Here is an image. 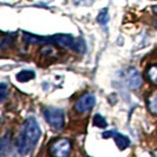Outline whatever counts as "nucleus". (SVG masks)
Segmentation results:
<instances>
[{
  "label": "nucleus",
  "mask_w": 157,
  "mask_h": 157,
  "mask_svg": "<svg viewBox=\"0 0 157 157\" xmlns=\"http://www.w3.org/2000/svg\"><path fill=\"white\" fill-rule=\"evenodd\" d=\"M40 137V128L38 122L33 117L27 118L24 122L21 130L17 140V149L21 155L31 152Z\"/></svg>",
  "instance_id": "obj_1"
},
{
  "label": "nucleus",
  "mask_w": 157,
  "mask_h": 157,
  "mask_svg": "<svg viewBox=\"0 0 157 157\" xmlns=\"http://www.w3.org/2000/svg\"><path fill=\"white\" fill-rule=\"evenodd\" d=\"M23 39L27 44H57L62 47L76 50L77 40L70 34H55L51 37H37L31 33H24Z\"/></svg>",
  "instance_id": "obj_2"
},
{
  "label": "nucleus",
  "mask_w": 157,
  "mask_h": 157,
  "mask_svg": "<svg viewBox=\"0 0 157 157\" xmlns=\"http://www.w3.org/2000/svg\"><path fill=\"white\" fill-rule=\"evenodd\" d=\"M44 117L50 126L55 130H62L64 126V112L57 108H46L44 110Z\"/></svg>",
  "instance_id": "obj_3"
},
{
  "label": "nucleus",
  "mask_w": 157,
  "mask_h": 157,
  "mask_svg": "<svg viewBox=\"0 0 157 157\" xmlns=\"http://www.w3.org/2000/svg\"><path fill=\"white\" fill-rule=\"evenodd\" d=\"M71 147V142L67 138H59L51 144L50 151L56 157H65L70 154Z\"/></svg>",
  "instance_id": "obj_4"
},
{
  "label": "nucleus",
  "mask_w": 157,
  "mask_h": 157,
  "mask_svg": "<svg viewBox=\"0 0 157 157\" xmlns=\"http://www.w3.org/2000/svg\"><path fill=\"white\" fill-rule=\"evenodd\" d=\"M94 104H96V96L92 94H86L82 96L77 101L75 109L79 113H84V112L91 110L94 106Z\"/></svg>",
  "instance_id": "obj_5"
},
{
  "label": "nucleus",
  "mask_w": 157,
  "mask_h": 157,
  "mask_svg": "<svg viewBox=\"0 0 157 157\" xmlns=\"http://www.w3.org/2000/svg\"><path fill=\"white\" fill-rule=\"evenodd\" d=\"M124 79H125V83L131 89H138L143 82L140 72L134 67H129L124 71Z\"/></svg>",
  "instance_id": "obj_6"
},
{
  "label": "nucleus",
  "mask_w": 157,
  "mask_h": 157,
  "mask_svg": "<svg viewBox=\"0 0 157 157\" xmlns=\"http://www.w3.org/2000/svg\"><path fill=\"white\" fill-rule=\"evenodd\" d=\"M10 137H11V134L6 132V134L4 135V137L1 138V143H0V155L1 156H5L7 150L10 149V145H11Z\"/></svg>",
  "instance_id": "obj_7"
},
{
  "label": "nucleus",
  "mask_w": 157,
  "mask_h": 157,
  "mask_svg": "<svg viewBox=\"0 0 157 157\" xmlns=\"http://www.w3.org/2000/svg\"><path fill=\"white\" fill-rule=\"evenodd\" d=\"M33 78H34V72L31 70H23L17 75V79L21 83H26Z\"/></svg>",
  "instance_id": "obj_8"
},
{
  "label": "nucleus",
  "mask_w": 157,
  "mask_h": 157,
  "mask_svg": "<svg viewBox=\"0 0 157 157\" xmlns=\"http://www.w3.org/2000/svg\"><path fill=\"white\" fill-rule=\"evenodd\" d=\"M115 141H116V144H117V147L119 149H125V148L129 147V144H130L129 138L126 136H123V135L117 134L115 136Z\"/></svg>",
  "instance_id": "obj_9"
},
{
  "label": "nucleus",
  "mask_w": 157,
  "mask_h": 157,
  "mask_svg": "<svg viewBox=\"0 0 157 157\" xmlns=\"http://www.w3.org/2000/svg\"><path fill=\"white\" fill-rule=\"evenodd\" d=\"M148 108L151 113L157 115V92L152 94L148 99Z\"/></svg>",
  "instance_id": "obj_10"
},
{
  "label": "nucleus",
  "mask_w": 157,
  "mask_h": 157,
  "mask_svg": "<svg viewBox=\"0 0 157 157\" xmlns=\"http://www.w3.org/2000/svg\"><path fill=\"white\" fill-rule=\"evenodd\" d=\"M147 75H148V78H149L150 82H151L152 84L157 85V65L150 66L149 69H148Z\"/></svg>",
  "instance_id": "obj_11"
},
{
  "label": "nucleus",
  "mask_w": 157,
  "mask_h": 157,
  "mask_svg": "<svg viewBox=\"0 0 157 157\" xmlns=\"http://www.w3.org/2000/svg\"><path fill=\"white\" fill-rule=\"evenodd\" d=\"M94 125L97 126V128H102V129H104V128H106L108 123H106L105 118L102 117L101 115H96V116L94 117Z\"/></svg>",
  "instance_id": "obj_12"
},
{
  "label": "nucleus",
  "mask_w": 157,
  "mask_h": 157,
  "mask_svg": "<svg viewBox=\"0 0 157 157\" xmlns=\"http://www.w3.org/2000/svg\"><path fill=\"white\" fill-rule=\"evenodd\" d=\"M13 37H14L13 33H8V34H4V36H2V38H1V48H2V50H5V48L12 43Z\"/></svg>",
  "instance_id": "obj_13"
},
{
  "label": "nucleus",
  "mask_w": 157,
  "mask_h": 157,
  "mask_svg": "<svg viewBox=\"0 0 157 157\" xmlns=\"http://www.w3.org/2000/svg\"><path fill=\"white\" fill-rule=\"evenodd\" d=\"M97 20H98V23L104 25V24L108 23V20H109V16H108V10H102L101 11V13L98 14V18H97Z\"/></svg>",
  "instance_id": "obj_14"
},
{
  "label": "nucleus",
  "mask_w": 157,
  "mask_h": 157,
  "mask_svg": "<svg viewBox=\"0 0 157 157\" xmlns=\"http://www.w3.org/2000/svg\"><path fill=\"white\" fill-rule=\"evenodd\" d=\"M6 96H7V85L5 83H1V85H0V99L5 101Z\"/></svg>",
  "instance_id": "obj_15"
},
{
  "label": "nucleus",
  "mask_w": 157,
  "mask_h": 157,
  "mask_svg": "<svg viewBox=\"0 0 157 157\" xmlns=\"http://www.w3.org/2000/svg\"><path fill=\"white\" fill-rule=\"evenodd\" d=\"M117 135V132H115V131H105V132H103V137L104 138H110V137H115Z\"/></svg>",
  "instance_id": "obj_16"
}]
</instances>
